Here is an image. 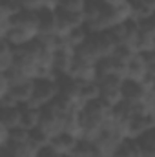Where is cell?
I'll return each mask as SVG.
<instances>
[{
    "instance_id": "7a4b0ae2",
    "label": "cell",
    "mask_w": 155,
    "mask_h": 157,
    "mask_svg": "<svg viewBox=\"0 0 155 157\" xmlns=\"http://www.w3.org/2000/svg\"><path fill=\"white\" fill-rule=\"evenodd\" d=\"M115 46H117L115 40L110 37L108 31H93V33H89L88 40L80 48H84L95 60H99L102 57L112 55L113 49H115Z\"/></svg>"
},
{
    "instance_id": "4fadbf2b",
    "label": "cell",
    "mask_w": 155,
    "mask_h": 157,
    "mask_svg": "<svg viewBox=\"0 0 155 157\" xmlns=\"http://www.w3.org/2000/svg\"><path fill=\"white\" fill-rule=\"evenodd\" d=\"M37 150L29 143H15L9 141L0 146V157H35Z\"/></svg>"
},
{
    "instance_id": "f1b7e54d",
    "label": "cell",
    "mask_w": 155,
    "mask_h": 157,
    "mask_svg": "<svg viewBox=\"0 0 155 157\" xmlns=\"http://www.w3.org/2000/svg\"><path fill=\"white\" fill-rule=\"evenodd\" d=\"M104 4H108V6H119V4H124V2H128V0H102Z\"/></svg>"
},
{
    "instance_id": "d6986e66",
    "label": "cell",
    "mask_w": 155,
    "mask_h": 157,
    "mask_svg": "<svg viewBox=\"0 0 155 157\" xmlns=\"http://www.w3.org/2000/svg\"><path fill=\"white\" fill-rule=\"evenodd\" d=\"M0 126H6L9 130L20 126V104L0 108Z\"/></svg>"
},
{
    "instance_id": "e0dca14e",
    "label": "cell",
    "mask_w": 155,
    "mask_h": 157,
    "mask_svg": "<svg viewBox=\"0 0 155 157\" xmlns=\"http://www.w3.org/2000/svg\"><path fill=\"white\" fill-rule=\"evenodd\" d=\"M70 157H99V146H97L95 139L78 137L77 144H75Z\"/></svg>"
},
{
    "instance_id": "8fae6325",
    "label": "cell",
    "mask_w": 155,
    "mask_h": 157,
    "mask_svg": "<svg viewBox=\"0 0 155 157\" xmlns=\"http://www.w3.org/2000/svg\"><path fill=\"white\" fill-rule=\"evenodd\" d=\"M33 86H35V78H28L22 82H17L9 88L7 95L17 102V104H28L33 97Z\"/></svg>"
},
{
    "instance_id": "30bf717a",
    "label": "cell",
    "mask_w": 155,
    "mask_h": 157,
    "mask_svg": "<svg viewBox=\"0 0 155 157\" xmlns=\"http://www.w3.org/2000/svg\"><path fill=\"white\" fill-rule=\"evenodd\" d=\"M77 141H78V137L75 133L60 132V133H57V135H51L49 144H51L57 152H60L64 157H70L71 152H73V148H75V144H77Z\"/></svg>"
},
{
    "instance_id": "52a82bcc",
    "label": "cell",
    "mask_w": 155,
    "mask_h": 157,
    "mask_svg": "<svg viewBox=\"0 0 155 157\" xmlns=\"http://www.w3.org/2000/svg\"><path fill=\"white\" fill-rule=\"evenodd\" d=\"M57 77V82H59V95L75 102V104H80V86L82 82L77 80L73 75L70 73H64V75H55Z\"/></svg>"
},
{
    "instance_id": "8992f818",
    "label": "cell",
    "mask_w": 155,
    "mask_h": 157,
    "mask_svg": "<svg viewBox=\"0 0 155 157\" xmlns=\"http://www.w3.org/2000/svg\"><path fill=\"white\" fill-rule=\"evenodd\" d=\"M155 126V113H144V115H133L124 126V135L128 139L141 137L146 130Z\"/></svg>"
},
{
    "instance_id": "ac0fdd59",
    "label": "cell",
    "mask_w": 155,
    "mask_h": 157,
    "mask_svg": "<svg viewBox=\"0 0 155 157\" xmlns=\"http://www.w3.org/2000/svg\"><path fill=\"white\" fill-rule=\"evenodd\" d=\"M135 141H137L141 157H155V126L150 128V130H146Z\"/></svg>"
},
{
    "instance_id": "603a6c76",
    "label": "cell",
    "mask_w": 155,
    "mask_h": 157,
    "mask_svg": "<svg viewBox=\"0 0 155 157\" xmlns=\"http://www.w3.org/2000/svg\"><path fill=\"white\" fill-rule=\"evenodd\" d=\"M100 97V90H99V84L97 80H91V82H82L80 86V106L89 102V101H95Z\"/></svg>"
},
{
    "instance_id": "d4e9b609",
    "label": "cell",
    "mask_w": 155,
    "mask_h": 157,
    "mask_svg": "<svg viewBox=\"0 0 155 157\" xmlns=\"http://www.w3.org/2000/svg\"><path fill=\"white\" fill-rule=\"evenodd\" d=\"M22 9L20 0H0V17H15Z\"/></svg>"
},
{
    "instance_id": "277c9868",
    "label": "cell",
    "mask_w": 155,
    "mask_h": 157,
    "mask_svg": "<svg viewBox=\"0 0 155 157\" xmlns=\"http://www.w3.org/2000/svg\"><path fill=\"white\" fill-rule=\"evenodd\" d=\"M97 84L100 90V97L106 104L115 106L119 101H122V93H120V84L122 77L119 75H104V77H97Z\"/></svg>"
},
{
    "instance_id": "7402d4cb",
    "label": "cell",
    "mask_w": 155,
    "mask_h": 157,
    "mask_svg": "<svg viewBox=\"0 0 155 157\" xmlns=\"http://www.w3.org/2000/svg\"><path fill=\"white\" fill-rule=\"evenodd\" d=\"M15 64V46H11L6 39L0 40V71L9 70Z\"/></svg>"
},
{
    "instance_id": "83f0119b",
    "label": "cell",
    "mask_w": 155,
    "mask_h": 157,
    "mask_svg": "<svg viewBox=\"0 0 155 157\" xmlns=\"http://www.w3.org/2000/svg\"><path fill=\"white\" fill-rule=\"evenodd\" d=\"M35 157H64L60 152H57L51 144H46V146H42L37 150V155Z\"/></svg>"
},
{
    "instance_id": "5b68a950",
    "label": "cell",
    "mask_w": 155,
    "mask_h": 157,
    "mask_svg": "<svg viewBox=\"0 0 155 157\" xmlns=\"http://www.w3.org/2000/svg\"><path fill=\"white\" fill-rule=\"evenodd\" d=\"M55 15H57V33H60V35H66L73 28L84 24L82 11H73V9H66V7L57 6Z\"/></svg>"
},
{
    "instance_id": "7c38bea8",
    "label": "cell",
    "mask_w": 155,
    "mask_h": 157,
    "mask_svg": "<svg viewBox=\"0 0 155 157\" xmlns=\"http://www.w3.org/2000/svg\"><path fill=\"white\" fill-rule=\"evenodd\" d=\"M37 37H39V35H37L35 31H31V29H28V28H24V26H18V24H13V28H11L6 35H2V39H6L11 46H15V48H20V46L31 42V40L37 39Z\"/></svg>"
},
{
    "instance_id": "ffe728a7",
    "label": "cell",
    "mask_w": 155,
    "mask_h": 157,
    "mask_svg": "<svg viewBox=\"0 0 155 157\" xmlns=\"http://www.w3.org/2000/svg\"><path fill=\"white\" fill-rule=\"evenodd\" d=\"M112 157H141L137 141H135V139H128V137L122 139V141L115 146Z\"/></svg>"
},
{
    "instance_id": "5bb4252c",
    "label": "cell",
    "mask_w": 155,
    "mask_h": 157,
    "mask_svg": "<svg viewBox=\"0 0 155 157\" xmlns=\"http://www.w3.org/2000/svg\"><path fill=\"white\" fill-rule=\"evenodd\" d=\"M39 17V35L57 33V15L55 7H42L37 11Z\"/></svg>"
},
{
    "instance_id": "9a60e30c",
    "label": "cell",
    "mask_w": 155,
    "mask_h": 157,
    "mask_svg": "<svg viewBox=\"0 0 155 157\" xmlns=\"http://www.w3.org/2000/svg\"><path fill=\"white\" fill-rule=\"evenodd\" d=\"M148 75V70H146V64L142 60V55L141 53H135L128 64H126V77L124 78H135V80H144V77Z\"/></svg>"
},
{
    "instance_id": "6da1fadb",
    "label": "cell",
    "mask_w": 155,
    "mask_h": 157,
    "mask_svg": "<svg viewBox=\"0 0 155 157\" xmlns=\"http://www.w3.org/2000/svg\"><path fill=\"white\" fill-rule=\"evenodd\" d=\"M59 97V82L57 77H47V78H35L33 86V97L28 102L33 108H44L46 104L53 102Z\"/></svg>"
},
{
    "instance_id": "9c48e42d",
    "label": "cell",
    "mask_w": 155,
    "mask_h": 157,
    "mask_svg": "<svg viewBox=\"0 0 155 157\" xmlns=\"http://www.w3.org/2000/svg\"><path fill=\"white\" fill-rule=\"evenodd\" d=\"M71 60H73V48L66 46V48H59V49H53V71L55 75H64V73H70L71 70Z\"/></svg>"
},
{
    "instance_id": "3957f363",
    "label": "cell",
    "mask_w": 155,
    "mask_h": 157,
    "mask_svg": "<svg viewBox=\"0 0 155 157\" xmlns=\"http://www.w3.org/2000/svg\"><path fill=\"white\" fill-rule=\"evenodd\" d=\"M66 115L55 102L46 104L44 108H40V122L39 126L42 130H46L49 135H57L60 132H64L66 126Z\"/></svg>"
},
{
    "instance_id": "cb8c5ba5",
    "label": "cell",
    "mask_w": 155,
    "mask_h": 157,
    "mask_svg": "<svg viewBox=\"0 0 155 157\" xmlns=\"http://www.w3.org/2000/svg\"><path fill=\"white\" fill-rule=\"evenodd\" d=\"M49 139H51V135H49L46 130H42L40 126L29 130V135H28V143H29L35 150H39V148H42V146L49 144Z\"/></svg>"
},
{
    "instance_id": "4316f807",
    "label": "cell",
    "mask_w": 155,
    "mask_h": 157,
    "mask_svg": "<svg viewBox=\"0 0 155 157\" xmlns=\"http://www.w3.org/2000/svg\"><path fill=\"white\" fill-rule=\"evenodd\" d=\"M141 55H142V60H144V64H146V70H148V73L155 75V49L142 51Z\"/></svg>"
},
{
    "instance_id": "44dd1931",
    "label": "cell",
    "mask_w": 155,
    "mask_h": 157,
    "mask_svg": "<svg viewBox=\"0 0 155 157\" xmlns=\"http://www.w3.org/2000/svg\"><path fill=\"white\" fill-rule=\"evenodd\" d=\"M64 37H66V42H68V46H70V48L77 49V48H80V46L88 40V37H89V31H88V28L82 24V26L73 28L71 31H68Z\"/></svg>"
},
{
    "instance_id": "2e32d148",
    "label": "cell",
    "mask_w": 155,
    "mask_h": 157,
    "mask_svg": "<svg viewBox=\"0 0 155 157\" xmlns=\"http://www.w3.org/2000/svg\"><path fill=\"white\" fill-rule=\"evenodd\" d=\"M40 122V108H33L29 104H20V126L24 130H33Z\"/></svg>"
},
{
    "instance_id": "484cf974",
    "label": "cell",
    "mask_w": 155,
    "mask_h": 157,
    "mask_svg": "<svg viewBox=\"0 0 155 157\" xmlns=\"http://www.w3.org/2000/svg\"><path fill=\"white\" fill-rule=\"evenodd\" d=\"M22 7L24 9H29V11H39L42 7H51L47 0H20Z\"/></svg>"
},
{
    "instance_id": "ba28073f",
    "label": "cell",
    "mask_w": 155,
    "mask_h": 157,
    "mask_svg": "<svg viewBox=\"0 0 155 157\" xmlns=\"http://www.w3.org/2000/svg\"><path fill=\"white\" fill-rule=\"evenodd\" d=\"M120 93H122V99L130 101V102L144 101L148 97V90H146L144 82L142 80H135V78H122Z\"/></svg>"
}]
</instances>
